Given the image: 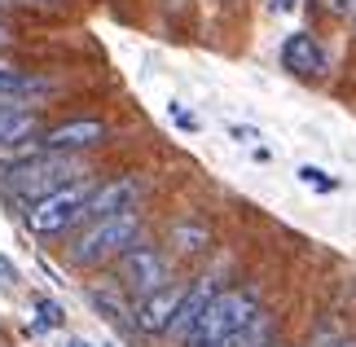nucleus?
Returning a JSON list of instances; mask_svg holds the SVG:
<instances>
[{
	"label": "nucleus",
	"mask_w": 356,
	"mask_h": 347,
	"mask_svg": "<svg viewBox=\"0 0 356 347\" xmlns=\"http://www.w3.org/2000/svg\"><path fill=\"white\" fill-rule=\"evenodd\" d=\"M136 233H141V207L88 220L84 233L66 246V264H71V268H102V264H111V259H119L128 251L136 242Z\"/></svg>",
	"instance_id": "nucleus-1"
},
{
	"label": "nucleus",
	"mask_w": 356,
	"mask_h": 347,
	"mask_svg": "<svg viewBox=\"0 0 356 347\" xmlns=\"http://www.w3.org/2000/svg\"><path fill=\"white\" fill-rule=\"evenodd\" d=\"M88 176H92V168H88V163H79L75 154H53V150H40V154H31L26 163L5 168V189L13 193V198H22V202H35V198H44V193L66 189V185L88 180Z\"/></svg>",
	"instance_id": "nucleus-2"
},
{
	"label": "nucleus",
	"mask_w": 356,
	"mask_h": 347,
	"mask_svg": "<svg viewBox=\"0 0 356 347\" xmlns=\"http://www.w3.org/2000/svg\"><path fill=\"white\" fill-rule=\"evenodd\" d=\"M255 312H259V299L251 290H216L211 303L198 316V325L189 330V339L181 347H225Z\"/></svg>",
	"instance_id": "nucleus-3"
},
{
	"label": "nucleus",
	"mask_w": 356,
	"mask_h": 347,
	"mask_svg": "<svg viewBox=\"0 0 356 347\" xmlns=\"http://www.w3.org/2000/svg\"><path fill=\"white\" fill-rule=\"evenodd\" d=\"M92 185H97V180L88 176V180H75V185H66V189H53V193H44V198L26 202L22 225L31 229L35 238H58V233L75 229V225H84V211H88Z\"/></svg>",
	"instance_id": "nucleus-4"
},
{
	"label": "nucleus",
	"mask_w": 356,
	"mask_h": 347,
	"mask_svg": "<svg viewBox=\"0 0 356 347\" xmlns=\"http://www.w3.org/2000/svg\"><path fill=\"white\" fill-rule=\"evenodd\" d=\"M115 264H119V286L128 290V295H136V299L154 295L159 286L172 282V259H168V251H159V246H149V242H132Z\"/></svg>",
	"instance_id": "nucleus-5"
},
{
	"label": "nucleus",
	"mask_w": 356,
	"mask_h": 347,
	"mask_svg": "<svg viewBox=\"0 0 356 347\" xmlns=\"http://www.w3.org/2000/svg\"><path fill=\"white\" fill-rule=\"evenodd\" d=\"M102 141H106L102 119H66V123H53L49 132H40V145L53 150V154H84Z\"/></svg>",
	"instance_id": "nucleus-6"
},
{
	"label": "nucleus",
	"mask_w": 356,
	"mask_h": 347,
	"mask_svg": "<svg viewBox=\"0 0 356 347\" xmlns=\"http://www.w3.org/2000/svg\"><path fill=\"white\" fill-rule=\"evenodd\" d=\"M181 299H185V286H159L154 295H145V299H136V308H132V321L141 334H168V325H172V316L176 308H181Z\"/></svg>",
	"instance_id": "nucleus-7"
},
{
	"label": "nucleus",
	"mask_w": 356,
	"mask_h": 347,
	"mask_svg": "<svg viewBox=\"0 0 356 347\" xmlns=\"http://www.w3.org/2000/svg\"><path fill=\"white\" fill-rule=\"evenodd\" d=\"M282 66L299 79H321L325 75V49L312 31H291L282 40Z\"/></svg>",
	"instance_id": "nucleus-8"
},
{
	"label": "nucleus",
	"mask_w": 356,
	"mask_h": 347,
	"mask_svg": "<svg viewBox=\"0 0 356 347\" xmlns=\"http://www.w3.org/2000/svg\"><path fill=\"white\" fill-rule=\"evenodd\" d=\"M136 202H141V180H136V176L106 180V185H92V198H88L84 220H102V216L128 211V207H136Z\"/></svg>",
	"instance_id": "nucleus-9"
},
{
	"label": "nucleus",
	"mask_w": 356,
	"mask_h": 347,
	"mask_svg": "<svg viewBox=\"0 0 356 347\" xmlns=\"http://www.w3.org/2000/svg\"><path fill=\"white\" fill-rule=\"evenodd\" d=\"M211 295H216V277H198V282L185 290L181 308H176V316H172V325H168V339L185 343V339H189V330L198 325L202 308H207V303H211Z\"/></svg>",
	"instance_id": "nucleus-10"
},
{
	"label": "nucleus",
	"mask_w": 356,
	"mask_h": 347,
	"mask_svg": "<svg viewBox=\"0 0 356 347\" xmlns=\"http://www.w3.org/2000/svg\"><path fill=\"white\" fill-rule=\"evenodd\" d=\"M211 246V229H207V220H198V216H181V220H172V229H168V251L172 255H202Z\"/></svg>",
	"instance_id": "nucleus-11"
},
{
	"label": "nucleus",
	"mask_w": 356,
	"mask_h": 347,
	"mask_svg": "<svg viewBox=\"0 0 356 347\" xmlns=\"http://www.w3.org/2000/svg\"><path fill=\"white\" fill-rule=\"evenodd\" d=\"M40 136V115L26 102H0V145Z\"/></svg>",
	"instance_id": "nucleus-12"
},
{
	"label": "nucleus",
	"mask_w": 356,
	"mask_h": 347,
	"mask_svg": "<svg viewBox=\"0 0 356 347\" xmlns=\"http://www.w3.org/2000/svg\"><path fill=\"white\" fill-rule=\"evenodd\" d=\"M88 299L97 303V312L106 316V321H115V325H136V321H132V308H128V303H123V295H119V282H115V286H102V282H97V286L88 290Z\"/></svg>",
	"instance_id": "nucleus-13"
},
{
	"label": "nucleus",
	"mask_w": 356,
	"mask_h": 347,
	"mask_svg": "<svg viewBox=\"0 0 356 347\" xmlns=\"http://www.w3.org/2000/svg\"><path fill=\"white\" fill-rule=\"evenodd\" d=\"M273 339H277V321H273L268 312H255L251 321H246L234 339H229L225 347H268Z\"/></svg>",
	"instance_id": "nucleus-14"
},
{
	"label": "nucleus",
	"mask_w": 356,
	"mask_h": 347,
	"mask_svg": "<svg viewBox=\"0 0 356 347\" xmlns=\"http://www.w3.org/2000/svg\"><path fill=\"white\" fill-rule=\"evenodd\" d=\"M62 321H66V312L58 299H35V325L40 330H58Z\"/></svg>",
	"instance_id": "nucleus-15"
},
{
	"label": "nucleus",
	"mask_w": 356,
	"mask_h": 347,
	"mask_svg": "<svg viewBox=\"0 0 356 347\" xmlns=\"http://www.w3.org/2000/svg\"><path fill=\"white\" fill-rule=\"evenodd\" d=\"M295 176L304 180L308 189H317V193H334V189H339V180H334V176H325L321 168H299Z\"/></svg>",
	"instance_id": "nucleus-16"
},
{
	"label": "nucleus",
	"mask_w": 356,
	"mask_h": 347,
	"mask_svg": "<svg viewBox=\"0 0 356 347\" xmlns=\"http://www.w3.org/2000/svg\"><path fill=\"white\" fill-rule=\"evenodd\" d=\"M168 115H172V123H176L181 132H198V119L189 115V110H185L181 102H172V106H168Z\"/></svg>",
	"instance_id": "nucleus-17"
},
{
	"label": "nucleus",
	"mask_w": 356,
	"mask_h": 347,
	"mask_svg": "<svg viewBox=\"0 0 356 347\" xmlns=\"http://www.w3.org/2000/svg\"><path fill=\"white\" fill-rule=\"evenodd\" d=\"M317 9L330 18H343V13H352V0H317Z\"/></svg>",
	"instance_id": "nucleus-18"
},
{
	"label": "nucleus",
	"mask_w": 356,
	"mask_h": 347,
	"mask_svg": "<svg viewBox=\"0 0 356 347\" xmlns=\"http://www.w3.org/2000/svg\"><path fill=\"white\" fill-rule=\"evenodd\" d=\"M0 282H5V286H13V282H18V268H13V264H9L5 255H0Z\"/></svg>",
	"instance_id": "nucleus-19"
},
{
	"label": "nucleus",
	"mask_w": 356,
	"mask_h": 347,
	"mask_svg": "<svg viewBox=\"0 0 356 347\" xmlns=\"http://www.w3.org/2000/svg\"><path fill=\"white\" fill-rule=\"evenodd\" d=\"M268 5H273V13H295L299 0H268Z\"/></svg>",
	"instance_id": "nucleus-20"
},
{
	"label": "nucleus",
	"mask_w": 356,
	"mask_h": 347,
	"mask_svg": "<svg viewBox=\"0 0 356 347\" xmlns=\"http://www.w3.org/2000/svg\"><path fill=\"white\" fill-rule=\"evenodd\" d=\"M234 136H242V141H259V132H251V128H229Z\"/></svg>",
	"instance_id": "nucleus-21"
},
{
	"label": "nucleus",
	"mask_w": 356,
	"mask_h": 347,
	"mask_svg": "<svg viewBox=\"0 0 356 347\" xmlns=\"http://www.w3.org/2000/svg\"><path fill=\"white\" fill-rule=\"evenodd\" d=\"M9 40H13V31H9V26H5V22H0V49H5V45H9Z\"/></svg>",
	"instance_id": "nucleus-22"
},
{
	"label": "nucleus",
	"mask_w": 356,
	"mask_h": 347,
	"mask_svg": "<svg viewBox=\"0 0 356 347\" xmlns=\"http://www.w3.org/2000/svg\"><path fill=\"white\" fill-rule=\"evenodd\" d=\"M62 347H88V343H84V339H66Z\"/></svg>",
	"instance_id": "nucleus-23"
},
{
	"label": "nucleus",
	"mask_w": 356,
	"mask_h": 347,
	"mask_svg": "<svg viewBox=\"0 0 356 347\" xmlns=\"http://www.w3.org/2000/svg\"><path fill=\"white\" fill-rule=\"evenodd\" d=\"M334 347H356V343H334Z\"/></svg>",
	"instance_id": "nucleus-24"
},
{
	"label": "nucleus",
	"mask_w": 356,
	"mask_h": 347,
	"mask_svg": "<svg viewBox=\"0 0 356 347\" xmlns=\"http://www.w3.org/2000/svg\"><path fill=\"white\" fill-rule=\"evenodd\" d=\"M5 66H9V62H0V71H5Z\"/></svg>",
	"instance_id": "nucleus-25"
},
{
	"label": "nucleus",
	"mask_w": 356,
	"mask_h": 347,
	"mask_svg": "<svg viewBox=\"0 0 356 347\" xmlns=\"http://www.w3.org/2000/svg\"><path fill=\"white\" fill-rule=\"evenodd\" d=\"M352 13H356V0H352Z\"/></svg>",
	"instance_id": "nucleus-26"
},
{
	"label": "nucleus",
	"mask_w": 356,
	"mask_h": 347,
	"mask_svg": "<svg viewBox=\"0 0 356 347\" xmlns=\"http://www.w3.org/2000/svg\"><path fill=\"white\" fill-rule=\"evenodd\" d=\"M268 347H277V343H268Z\"/></svg>",
	"instance_id": "nucleus-27"
},
{
	"label": "nucleus",
	"mask_w": 356,
	"mask_h": 347,
	"mask_svg": "<svg viewBox=\"0 0 356 347\" xmlns=\"http://www.w3.org/2000/svg\"><path fill=\"white\" fill-rule=\"evenodd\" d=\"M44 5H49V0H44Z\"/></svg>",
	"instance_id": "nucleus-28"
}]
</instances>
